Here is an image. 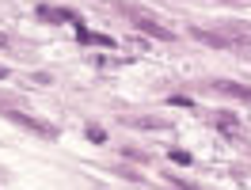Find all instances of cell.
<instances>
[{"label": "cell", "mask_w": 251, "mask_h": 190, "mask_svg": "<svg viewBox=\"0 0 251 190\" xmlns=\"http://www.w3.org/2000/svg\"><path fill=\"white\" fill-rule=\"evenodd\" d=\"M168 103H172V107H194V103H190L187 95H172V99H168Z\"/></svg>", "instance_id": "8"}, {"label": "cell", "mask_w": 251, "mask_h": 190, "mask_svg": "<svg viewBox=\"0 0 251 190\" xmlns=\"http://www.w3.org/2000/svg\"><path fill=\"white\" fill-rule=\"evenodd\" d=\"M84 133H88V141H95V144H99V141H107V133H103L99 126H88Z\"/></svg>", "instance_id": "6"}, {"label": "cell", "mask_w": 251, "mask_h": 190, "mask_svg": "<svg viewBox=\"0 0 251 190\" xmlns=\"http://www.w3.org/2000/svg\"><path fill=\"white\" fill-rule=\"evenodd\" d=\"M221 95H236V99H244V103H251V88L248 84H232V80H217L213 84Z\"/></svg>", "instance_id": "3"}, {"label": "cell", "mask_w": 251, "mask_h": 190, "mask_svg": "<svg viewBox=\"0 0 251 190\" xmlns=\"http://www.w3.org/2000/svg\"><path fill=\"white\" fill-rule=\"evenodd\" d=\"M4 118H8V122H16V126H23V129H34V133H42V137H53V126H46V122H38V118H31V114L8 111Z\"/></svg>", "instance_id": "2"}, {"label": "cell", "mask_w": 251, "mask_h": 190, "mask_svg": "<svg viewBox=\"0 0 251 190\" xmlns=\"http://www.w3.org/2000/svg\"><path fill=\"white\" fill-rule=\"evenodd\" d=\"M126 19H129L137 31H145V34H152V38H160V42H172V38H175V34L168 31L164 23H156L152 16H145L141 8H126Z\"/></svg>", "instance_id": "1"}, {"label": "cell", "mask_w": 251, "mask_h": 190, "mask_svg": "<svg viewBox=\"0 0 251 190\" xmlns=\"http://www.w3.org/2000/svg\"><path fill=\"white\" fill-rule=\"evenodd\" d=\"M76 38L84 42V46H114V38H110V34H95V31H84V27H80Z\"/></svg>", "instance_id": "4"}, {"label": "cell", "mask_w": 251, "mask_h": 190, "mask_svg": "<svg viewBox=\"0 0 251 190\" xmlns=\"http://www.w3.org/2000/svg\"><path fill=\"white\" fill-rule=\"evenodd\" d=\"M213 122H217L225 133H232V129H236V114L232 111H217V114H213Z\"/></svg>", "instance_id": "5"}, {"label": "cell", "mask_w": 251, "mask_h": 190, "mask_svg": "<svg viewBox=\"0 0 251 190\" xmlns=\"http://www.w3.org/2000/svg\"><path fill=\"white\" fill-rule=\"evenodd\" d=\"M4 76H8V69H4V65H0V80H4Z\"/></svg>", "instance_id": "9"}, {"label": "cell", "mask_w": 251, "mask_h": 190, "mask_svg": "<svg viewBox=\"0 0 251 190\" xmlns=\"http://www.w3.org/2000/svg\"><path fill=\"white\" fill-rule=\"evenodd\" d=\"M172 156V164H190V152H183V148H175V152H168Z\"/></svg>", "instance_id": "7"}]
</instances>
